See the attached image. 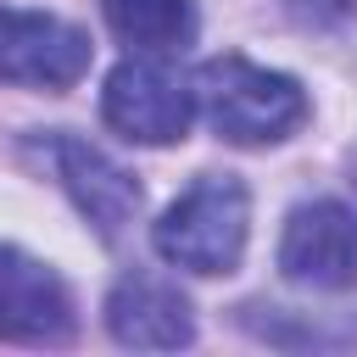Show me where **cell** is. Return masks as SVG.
<instances>
[{"label":"cell","instance_id":"cell-6","mask_svg":"<svg viewBox=\"0 0 357 357\" xmlns=\"http://www.w3.org/2000/svg\"><path fill=\"white\" fill-rule=\"evenodd\" d=\"M78 335L67 279L28 257L22 245L0 240V340L11 346H67Z\"/></svg>","mask_w":357,"mask_h":357},{"label":"cell","instance_id":"cell-9","mask_svg":"<svg viewBox=\"0 0 357 357\" xmlns=\"http://www.w3.org/2000/svg\"><path fill=\"white\" fill-rule=\"evenodd\" d=\"M106 28L139 56H178L195 45V0H100Z\"/></svg>","mask_w":357,"mask_h":357},{"label":"cell","instance_id":"cell-11","mask_svg":"<svg viewBox=\"0 0 357 357\" xmlns=\"http://www.w3.org/2000/svg\"><path fill=\"white\" fill-rule=\"evenodd\" d=\"M351 184H357V156H351Z\"/></svg>","mask_w":357,"mask_h":357},{"label":"cell","instance_id":"cell-1","mask_svg":"<svg viewBox=\"0 0 357 357\" xmlns=\"http://www.w3.org/2000/svg\"><path fill=\"white\" fill-rule=\"evenodd\" d=\"M195 106L229 145H279L307 123V89L290 73L257 67L245 56H212L195 67Z\"/></svg>","mask_w":357,"mask_h":357},{"label":"cell","instance_id":"cell-2","mask_svg":"<svg viewBox=\"0 0 357 357\" xmlns=\"http://www.w3.org/2000/svg\"><path fill=\"white\" fill-rule=\"evenodd\" d=\"M251 240V195L234 173H201L156 223H151V245L167 268L184 273H234Z\"/></svg>","mask_w":357,"mask_h":357},{"label":"cell","instance_id":"cell-10","mask_svg":"<svg viewBox=\"0 0 357 357\" xmlns=\"http://www.w3.org/2000/svg\"><path fill=\"white\" fill-rule=\"evenodd\" d=\"M290 11L301 22H312V28H335V22H346L357 11V0H290Z\"/></svg>","mask_w":357,"mask_h":357},{"label":"cell","instance_id":"cell-4","mask_svg":"<svg viewBox=\"0 0 357 357\" xmlns=\"http://www.w3.org/2000/svg\"><path fill=\"white\" fill-rule=\"evenodd\" d=\"M28 151H33V162L67 190V201L89 218V229H95L100 240H123V234H128V223L139 218V201H145L128 167H117L100 145L78 139V134H67V128L33 134Z\"/></svg>","mask_w":357,"mask_h":357},{"label":"cell","instance_id":"cell-3","mask_svg":"<svg viewBox=\"0 0 357 357\" xmlns=\"http://www.w3.org/2000/svg\"><path fill=\"white\" fill-rule=\"evenodd\" d=\"M195 78H184L167 56H128L106 73L100 117L134 145H178L195 123Z\"/></svg>","mask_w":357,"mask_h":357},{"label":"cell","instance_id":"cell-7","mask_svg":"<svg viewBox=\"0 0 357 357\" xmlns=\"http://www.w3.org/2000/svg\"><path fill=\"white\" fill-rule=\"evenodd\" d=\"M279 273L301 290L357 284V212L340 201H301L279 234Z\"/></svg>","mask_w":357,"mask_h":357},{"label":"cell","instance_id":"cell-8","mask_svg":"<svg viewBox=\"0 0 357 357\" xmlns=\"http://www.w3.org/2000/svg\"><path fill=\"white\" fill-rule=\"evenodd\" d=\"M106 329L117 346H134V351H178L195 340V307L173 279L134 268L106 296Z\"/></svg>","mask_w":357,"mask_h":357},{"label":"cell","instance_id":"cell-5","mask_svg":"<svg viewBox=\"0 0 357 357\" xmlns=\"http://www.w3.org/2000/svg\"><path fill=\"white\" fill-rule=\"evenodd\" d=\"M89 33L50 11L0 6V84L17 89H73L89 73Z\"/></svg>","mask_w":357,"mask_h":357}]
</instances>
